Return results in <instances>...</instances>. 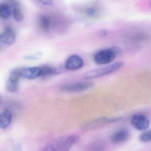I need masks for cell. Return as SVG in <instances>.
Segmentation results:
<instances>
[{"mask_svg": "<svg viewBox=\"0 0 151 151\" xmlns=\"http://www.w3.org/2000/svg\"><path fill=\"white\" fill-rule=\"evenodd\" d=\"M79 137L76 135L63 136L49 142L44 150L46 151H67L79 141Z\"/></svg>", "mask_w": 151, "mask_h": 151, "instance_id": "6da1fadb", "label": "cell"}, {"mask_svg": "<svg viewBox=\"0 0 151 151\" xmlns=\"http://www.w3.org/2000/svg\"><path fill=\"white\" fill-rule=\"evenodd\" d=\"M122 52V49L117 47L102 49L95 54L93 60L99 65L108 64L113 61Z\"/></svg>", "mask_w": 151, "mask_h": 151, "instance_id": "7a4b0ae2", "label": "cell"}, {"mask_svg": "<svg viewBox=\"0 0 151 151\" xmlns=\"http://www.w3.org/2000/svg\"><path fill=\"white\" fill-rule=\"evenodd\" d=\"M124 63L123 62H117L106 67L91 70L86 72L83 77L85 79H92L110 74L122 68Z\"/></svg>", "mask_w": 151, "mask_h": 151, "instance_id": "3957f363", "label": "cell"}, {"mask_svg": "<svg viewBox=\"0 0 151 151\" xmlns=\"http://www.w3.org/2000/svg\"><path fill=\"white\" fill-rule=\"evenodd\" d=\"M93 86L92 82H82L63 86L61 87L62 91L65 92H79L88 90Z\"/></svg>", "mask_w": 151, "mask_h": 151, "instance_id": "277c9868", "label": "cell"}, {"mask_svg": "<svg viewBox=\"0 0 151 151\" xmlns=\"http://www.w3.org/2000/svg\"><path fill=\"white\" fill-rule=\"evenodd\" d=\"M132 125L138 130H144L148 128L150 122L148 118L142 114L134 115L131 120Z\"/></svg>", "mask_w": 151, "mask_h": 151, "instance_id": "5b68a950", "label": "cell"}, {"mask_svg": "<svg viewBox=\"0 0 151 151\" xmlns=\"http://www.w3.org/2000/svg\"><path fill=\"white\" fill-rule=\"evenodd\" d=\"M21 76V70L17 69L12 71L6 84V88L9 92L13 93L17 91Z\"/></svg>", "mask_w": 151, "mask_h": 151, "instance_id": "8992f818", "label": "cell"}, {"mask_svg": "<svg viewBox=\"0 0 151 151\" xmlns=\"http://www.w3.org/2000/svg\"><path fill=\"white\" fill-rule=\"evenodd\" d=\"M84 65L83 60L77 55L70 56L65 62L64 68L68 70H75L79 69Z\"/></svg>", "mask_w": 151, "mask_h": 151, "instance_id": "52a82bcc", "label": "cell"}, {"mask_svg": "<svg viewBox=\"0 0 151 151\" xmlns=\"http://www.w3.org/2000/svg\"><path fill=\"white\" fill-rule=\"evenodd\" d=\"M1 41L5 45H10L14 43L16 40L15 34L14 29L9 26L4 29L3 33H1Z\"/></svg>", "mask_w": 151, "mask_h": 151, "instance_id": "ba28073f", "label": "cell"}, {"mask_svg": "<svg viewBox=\"0 0 151 151\" xmlns=\"http://www.w3.org/2000/svg\"><path fill=\"white\" fill-rule=\"evenodd\" d=\"M129 137V130L125 128H123L115 132L111 136V139L114 144H121L128 140Z\"/></svg>", "mask_w": 151, "mask_h": 151, "instance_id": "9c48e42d", "label": "cell"}, {"mask_svg": "<svg viewBox=\"0 0 151 151\" xmlns=\"http://www.w3.org/2000/svg\"><path fill=\"white\" fill-rule=\"evenodd\" d=\"M121 119V117H113V118H101V119H97L93 122L85 124L83 126L85 129H94L95 127H99L102 124L106 123L114 122L116 121H119Z\"/></svg>", "mask_w": 151, "mask_h": 151, "instance_id": "30bf717a", "label": "cell"}, {"mask_svg": "<svg viewBox=\"0 0 151 151\" xmlns=\"http://www.w3.org/2000/svg\"><path fill=\"white\" fill-rule=\"evenodd\" d=\"M39 67L24 68L21 70V76L26 79H33L40 76Z\"/></svg>", "mask_w": 151, "mask_h": 151, "instance_id": "8fae6325", "label": "cell"}, {"mask_svg": "<svg viewBox=\"0 0 151 151\" xmlns=\"http://www.w3.org/2000/svg\"><path fill=\"white\" fill-rule=\"evenodd\" d=\"M12 120V114L11 112L5 109L3 112L0 113V128L6 129L11 124Z\"/></svg>", "mask_w": 151, "mask_h": 151, "instance_id": "7c38bea8", "label": "cell"}, {"mask_svg": "<svg viewBox=\"0 0 151 151\" xmlns=\"http://www.w3.org/2000/svg\"><path fill=\"white\" fill-rule=\"evenodd\" d=\"M39 24L40 27L44 31L49 30L51 25V20L50 18L45 15H41L39 19Z\"/></svg>", "mask_w": 151, "mask_h": 151, "instance_id": "4fadbf2b", "label": "cell"}, {"mask_svg": "<svg viewBox=\"0 0 151 151\" xmlns=\"http://www.w3.org/2000/svg\"><path fill=\"white\" fill-rule=\"evenodd\" d=\"M12 14L11 8L7 4L5 3L0 4V18L7 19Z\"/></svg>", "mask_w": 151, "mask_h": 151, "instance_id": "5bb4252c", "label": "cell"}, {"mask_svg": "<svg viewBox=\"0 0 151 151\" xmlns=\"http://www.w3.org/2000/svg\"><path fill=\"white\" fill-rule=\"evenodd\" d=\"M14 18L18 22H22L24 19L23 15L20 9L18 8L15 7L13 10Z\"/></svg>", "mask_w": 151, "mask_h": 151, "instance_id": "9a60e30c", "label": "cell"}, {"mask_svg": "<svg viewBox=\"0 0 151 151\" xmlns=\"http://www.w3.org/2000/svg\"><path fill=\"white\" fill-rule=\"evenodd\" d=\"M151 131H148L141 134L139 137V140L143 143H148L151 141Z\"/></svg>", "mask_w": 151, "mask_h": 151, "instance_id": "2e32d148", "label": "cell"}, {"mask_svg": "<svg viewBox=\"0 0 151 151\" xmlns=\"http://www.w3.org/2000/svg\"><path fill=\"white\" fill-rule=\"evenodd\" d=\"M97 9L95 8L90 7L86 10V14L90 17H94L97 14Z\"/></svg>", "mask_w": 151, "mask_h": 151, "instance_id": "e0dca14e", "label": "cell"}, {"mask_svg": "<svg viewBox=\"0 0 151 151\" xmlns=\"http://www.w3.org/2000/svg\"><path fill=\"white\" fill-rule=\"evenodd\" d=\"M39 1L45 6H51L53 2V0H39Z\"/></svg>", "mask_w": 151, "mask_h": 151, "instance_id": "ac0fdd59", "label": "cell"}, {"mask_svg": "<svg viewBox=\"0 0 151 151\" xmlns=\"http://www.w3.org/2000/svg\"><path fill=\"white\" fill-rule=\"evenodd\" d=\"M41 54L40 53L36 54L33 55H29V56H27L25 57V59H28V60H35V59H37L39 58Z\"/></svg>", "mask_w": 151, "mask_h": 151, "instance_id": "d6986e66", "label": "cell"}, {"mask_svg": "<svg viewBox=\"0 0 151 151\" xmlns=\"http://www.w3.org/2000/svg\"><path fill=\"white\" fill-rule=\"evenodd\" d=\"M5 45L4 44L2 43V41H1V33H0V47L3 46Z\"/></svg>", "mask_w": 151, "mask_h": 151, "instance_id": "ffe728a7", "label": "cell"}, {"mask_svg": "<svg viewBox=\"0 0 151 151\" xmlns=\"http://www.w3.org/2000/svg\"><path fill=\"white\" fill-rule=\"evenodd\" d=\"M1 102V95H0V103Z\"/></svg>", "mask_w": 151, "mask_h": 151, "instance_id": "44dd1931", "label": "cell"}]
</instances>
